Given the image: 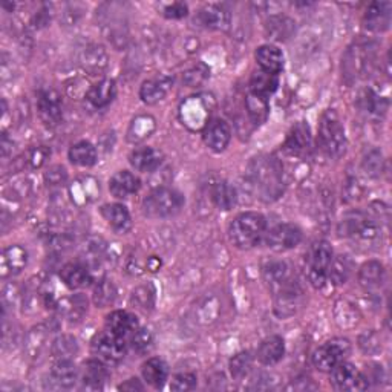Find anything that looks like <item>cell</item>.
<instances>
[{
  "mask_svg": "<svg viewBox=\"0 0 392 392\" xmlns=\"http://www.w3.org/2000/svg\"><path fill=\"white\" fill-rule=\"evenodd\" d=\"M48 331L45 327H37L26 337V349L31 356H38L40 351L45 348Z\"/></svg>",
  "mask_w": 392,
  "mask_h": 392,
  "instance_id": "cell-49",
  "label": "cell"
},
{
  "mask_svg": "<svg viewBox=\"0 0 392 392\" xmlns=\"http://www.w3.org/2000/svg\"><path fill=\"white\" fill-rule=\"evenodd\" d=\"M300 304H302V290L297 284L291 282V279L287 284L276 288L275 311L279 317L293 316Z\"/></svg>",
  "mask_w": 392,
  "mask_h": 392,
  "instance_id": "cell-10",
  "label": "cell"
},
{
  "mask_svg": "<svg viewBox=\"0 0 392 392\" xmlns=\"http://www.w3.org/2000/svg\"><path fill=\"white\" fill-rule=\"evenodd\" d=\"M212 199L215 206L221 210L233 208L238 201L236 189L230 183H227V181H218L212 187Z\"/></svg>",
  "mask_w": 392,
  "mask_h": 392,
  "instance_id": "cell-36",
  "label": "cell"
},
{
  "mask_svg": "<svg viewBox=\"0 0 392 392\" xmlns=\"http://www.w3.org/2000/svg\"><path fill=\"white\" fill-rule=\"evenodd\" d=\"M154 129H155L154 118L139 117L135 120L132 127H130L129 138L132 139V142H139V139H144L146 137H149L150 132H154Z\"/></svg>",
  "mask_w": 392,
  "mask_h": 392,
  "instance_id": "cell-48",
  "label": "cell"
},
{
  "mask_svg": "<svg viewBox=\"0 0 392 392\" xmlns=\"http://www.w3.org/2000/svg\"><path fill=\"white\" fill-rule=\"evenodd\" d=\"M117 95V86L114 80H102L88 90V102L95 107H106Z\"/></svg>",
  "mask_w": 392,
  "mask_h": 392,
  "instance_id": "cell-29",
  "label": "cell"
},
{
  "mask_svg": "<svg viewBox=\"0 0 392 392\" xmlns=\"http://www.w3.org/2000/svg\"><path fill=\"white\" fill-rule=\"evenodd\" d=\"M184 206V196L174 189L158 187L143 201L144 213L150 218H169Z\"/></svg>",
  "mask_w": 392,
  "mask_h": 392,
  "instance_id": "cell-6",
  "label": "cell"
},
{
  "mask_svg": "<svg viewBox=\"0 0 392 392\" xmlns=\"http://www.w3.org/2000/svg\"><path fill=\"white\" fill-rule=\"evenodd\" d=\"M102 215L109 226L120 233H125L130 228V215L127 208L122 204H107L102 207Z\"/></svg>",
  "mask_w": 392,
  "mask_h": 392,
  "instance_id": "cell-34",
  "label": "cell"
},
{
  "mask_svg": "<svg viewBox=\"0 0 392 392\" xmlns=\"http://www.w3.org/2000/svg\"><path fill=\"white\" fill-rule=\"evenodd\" d=\"M28 263V253L23 247L11 245L5 248L2 255V276L18 275Z\"/></svg>",
  "mask_w": 392,
  "mask_h": 392,
  "instance_id": "cell-27",
  "label": "cell"
},
{
  "mask_svg": "<svg viewBox=\"0 0 392 392\" xmlns=\"http://www.w3.org/2000/svg\"><path fill=\"white\" fill-rule=\"evenodd\" d=\"M107 53L105 46L102 45H89L85 48V51L82 53V57H80V63H82V68L90 75H97L102 74L105 69L107 68Z\"/></svg>",
  "mask_w": 392,
  "mask_h": 392,
  "instance_id": "cell-20",
  "label": "cell"
},
{
  "mask_svg": "<svg viewBox=\"0 0 392 392\" xmlns=\"http://www.w3.org/2000/svg\"><path fill=\"white\" fill-rule=\"evenodd\" d=\"M159 267H161V260L157 259L155 256L147 259V268H149L150 271H157V270H159Z\"/></svg>",
  "mask_w": 392,
  "mask_h": 392,
  "instance_id": "cell-60",
  "label": "cell"
},
{
  "mask_svg": "<svg viewBox=\"0 0 392 392\" xmlns=\"http://www.w3.org/2000/svg\"><path fill=\"white\" fill-rule=\"evenodd\" d=\"M208 68L204 65V63H199L194 68H190L189 71L184 73V83L190 88H195V86H199L201 83H204L206 80L208 78Z\"/></svg>",
  "mask_w": 392,
  "mask_h": 392,
  "instance_id": "cell-52",
  "label": "cell"
},
{
  "mask_svg": "<svg viewBox=\"0 0 392 392\" xmlns=\"http://www.w3.org/2000/svg\"><path fill=\"white\" fill-rule=\"evenodd\" d=\"M359 346L365 354L374 356L381 351V340L376 331H368V333L361 334L359 339Z\"/></svg>",
  "mask_w": 392,
  "mask_h": 392,
  "instance_id": "cell-50",
  "label": "cell"
},
{
  "mask_svg": "<svg viewBox=\"0 0 392 392\" xmlns=\"http://www.w3.org/2000/svg\"><path fill=\"white\" fill-rule=\"evenodd\" d=\"M360 102H361V109L366 110V112L373 117L383 115L388 109L386 100L381 98L378 94H376L374 90L371 89L365 90L364 95L360 97Z\"/></svg>",
  "mask_w": 392,
  "mask_h": 392,
  "instance_id": "cell-44",
  "label": "cell"
},
{
  "mask_svg": "<svg viewBox=\"0 0 392 392\" xmlns=\"http://www.w3.org/2000/svg\"><path fill=\"white\" fill-rule=\"evenodd\" d=\"M92 353L105 364H118L126 356V341L123 337L106 331L94 337Z\"/></svg>",
  "mask_w": 392,
  "mask_h": 392,
  "instance_id": "cell-9",
  "label": "cell"
},
{
  "mask_svg": "<svg viewBox=\"0 0 392 392\" xmlns=\"http://www.w3.org/2000/svg\"><path fill=\"white\" fill-rule=\"evenodd\" d=\"M288 389H295V391H309V389H317V386L313 383L311 378H297L291 381V385Z\"/></svg>",
  "mask_w": 392,
  "mask_h": 392,
  "instance_id": "cell-58",
  "label": "cell"
},
{
  "mask_svg": "<svg viewBox=\"0 0 392 392\" xmlns=\"http://www.w3.org/2000/svg\"><path fill=\"white\" fill-rule=\"evenodd\" d=\"M60 277H62L63 284L71 288V290H77L85 287L89 280H90V271L88 267L77 264V263H71L66 264L62 271H60Z\"/></svg>",
  "mask_w": 392,
  "mask_h": 392,
  "instance_id": "cell-33",
  "label": "cell"
},
{
  "mask_svg": "<svg viewBox=\"0 0 392 392\" xmlns=\"http://www.w3.org/2000/svg\"><path fill=\"white\" fill-rule=\"evenodd\" d=\"M349 354L351 344L346 339H333L314 351L313 365L322 373H331Z\"/></svg>",
  "mask_w": 392,
  "mask_h": 392,
  "instance_id": "cell-8",
  "label": "cell"
},
{
  "mask_svg": "<svg viewBox=\"0 0 392 392\" xmlns=\"http://www.w3.org/2000/svg\"><path fill=\"white\" fill-rule=\"evenodd\" d=\"M311 146V132L307 123L300 122L293 129L290 130V134L284 143V150L290 155L300 157L308 152Z\"/></svg>",
  "mask_w": 392,
  "mask_h": 392,
  "instance_id": "cell-16",
  "label": "cell"
},
{
  "mask_svg": "<svg viewBox=\"0 0 392 392\" xmlns=\"http://www.w3.org/2000/svg\"><path fill=\"white\" fill-rule=\"evenodd\" d=\"M117 299V288L109 280H100L94 290V304L98 308H106L112 305Z\"/></svg>",
  "mask_w": 392,
  "mask_h": 392,
  "instance_id": "cell-45",
  "label": "cell"
},
{
  "mask_svg": "<svg viewBox=\"0 0 392 392\" xmlns=\"http://www.w3.org/2000/svg\"><path fill=\"white\" fill-rule=\"evenodd\" d=\"M45 179L49 186H63L68 179L66 169L62 166H53L46 172Z\"/></svg>",
  "mask_w": 392,
  "mask_h": 392,
  "instance_id": "cell-56",
  "label": "cell"
},
{
  "mask_svg": "<svg viewBox=\"0 0 392 392\" xmlns=\"http://www.w3.org/2000/svg\"><path fill=\"white\" fill-rule=\"evenodd\" d=\"M319 144L329 158H340L346 150V137L336 110L329 109L320 120Z\"/></svg>",
  "mask_w": 392,
  "mask_h": 392,
  "instance_id": "cell-5",
  "label": "cell"
},
{
  "mask_svg": "<svg viewBox=\"0 0 392 392\" xmlns=\"http://www.w3.org/2000/svg\"><path fill=\"white\" fill-rule=\"evenodd\" d=\"M198 378L192 373H183L174 377L172 383H170V389L172 391H192L196 388Z\"/></svg>",
  "mask_w": 392,
  "mask_h": 392,
  "instance_id": "cell-53",
  "label": "cell"
},
{
  "mask_svg": "<svg viewBox=\"0 0 392 392\" xmlns=\"http://www.w3.org/2000/svg\"><path fill=\"white\" fill-rule=\"evenodd\" d=\"M109 378V371L102 360H88L83 369V386L89 391L103 389L106 380Z\"/></svg>",
  "mask_w": 392,
  "mask_h": 392,
  "instance_id": "cell-26",
  "label": "cell"
},
{
  "mask_svg": "<svg viewBox=\"0 0 392 392\" xmlns=\"http://www.w3.org/2000/svg\"><path fill=\"white\" fill-rule=\"evenodd\" d=\"M69 159L75 166L90 167L97 163V149L88 142H80L69 150Z\"/></svg>",
  "mask_w": 392,
  "mask_h": 392,
  "instance_id": "cell-38",
  "label": "cell"
},
{
  "mask_svg": "<svg viewBox=\"0 0 392 392\" xmlns=\"http://www.w3.org/2000/svg\"><path fill=\"white\" fill-rule=\"evenodd\" d=\"M247 178L258 196L265 203H273L284 194V169L275 157L255 158L248 166Z\"/></svg>",
  "mask_w": 392,
  "mask_h": 392,
  "instance_id": "cell-1",
  "label": "cell"
},
{
  "mask_svg": "<svg viewBox=\"0 0 392 392\" xmlns=\"http://www.w3.org/2000/svg\"><path fill=\"white\" fill-rule=\"evenodd\" d=\"M53 356L57 360H73L78 353V344L77 339L73 336H60L54 340L53 344Z\"/></svg>",
  "mask_w": 392,
  "mask_h": 392,
  "instance_id": "cell-41",
  "label": "cell"
},
{
  "mask_svg": "<svg viewBox=\"0 0 392 392\" xmlns=\"http://www.w3.org/2000/svg\"><path fill=\"white\" fill-rule=\"evenodd\" d=\"M279 86V78L275 74L265 73L260 69L256 71L250 78V92L253 95H258L260 98H267L276 92Z\"/></svg>",
  "mask_w": 392,
  "mask_h": 392,
  "instance_id": "cell-32",
  "label": "cell"
},
{
  "mask_svg": "<svg viewBox=\"0 0 392 392\" xmlns=\"http://www.w3.org/2000/svg\"><path fill=\"white\" fill-rule=\"evenodd\" d=\"M130 344H132V348H134V351H137V353H146V351L152 348L154 337H152V334H150L149 329L138 328L132 334Z\"/></svg>",
  "mask_w": 392,
  "mask_h": 392,
  "instance_id": "cell-51",
  "label": "cell"
},
{
  "mask_svg": "<svg viewBox=\"0 0 392 392\" xmlns=\"http://www.w3.org/2000/svg\"><path fill=\"white\" fill-rule=\"evenodd\" d=\"M337 232L340 236L354 240L356 244L365 245L366 248L377 245L381 236L377 219L365 212H360V210H353L341 218Z\"/></svg>",
  "mask_w": 392,
  "mask_h": 392,
  "instance_id": "cell-3",
  "label": "cell"
},
{
  "mask_svg": "<svg viewBox=\"0 0 392 392\" xmlns=\"http://www.w3.org/2000/svg\"><path fill=\"white\" fill-rule=\"evenodd\" d=\"M174 80L166 75L150 78L143 83L142 89H139V97L147 105H157L161 100H164L169 94V90L172 89Z\"/></svg>",
  "mask_w": 392,
  "mask_h": 392,
  "instance_id": "cell-17",
  "label": "cell"
},
{
  "mask_svg": "<svg viewBox=\"0 0 392 392\" xmlns=\"http://www.w3.org/2000/svg\"><path fill=\"white\" fill-rule=\"evenodd\" d=\"M285 354V344L279 336H271L260 344L258 349V359L264 365H275L282 360Z\"/></svg>",
  "mask_w": 392,
  "mask_h": 392,
  "instance_id": "cell-31",
  "label": "cell"
},
{
  "mask_svg": "<svg viewBox=\"0 0 392 392\" xmlns=\"http://www.w3.org/2000/svg\"><path fill=\"white\" fill-rule=\"evenodd\" d=\"M245 109L247 114L251 120V123H255L256 126L265 123V120L270 112V106H268V100L267 98H260L258 95L248 94L245 98Z\"/></svg>",
  "mask_w": 392,
  "mask_h": 392,
  "instance_id": "cell-39",
  "label": "cell"
},
{
  "mask_svg": "<svg viewBox=\"0 0 392 392\" xmlns=\"http://www.w3.org/2000/svg\"><path fill=\"white\" fill-rule=\"evenodd\" d=\"M251 368H253V357H251L248 351H243V353L236 354L230 360V373H232L235 378L247 377Z\"/></svg>",
  "mask_w": 392,
  "mask_h": 392,
  "instance_id": "cell-47",
  "label": "cell"
},
{
  "mask_svg": "<svg viewBox=\"0 0 392 392\" xmlns=\"http://www.w3.org/2000/svg\"><path fill=\"white\" fill-rule=\"evenodd\" d=\"M386 279L385 267L377 260H368L366 264L361 265L359 270V284L364 287L366 291L378 290L383 285Z\"/></svg>",
  "mask_w": 392,
  "mask_h": 392,
  "instance_id": "cell-22",
  "label": "cell"
},
{
  "mask_svg": "<svg viewBox=\"0 0 392 392\" xmlns=\"http://www.w3.org/2000/svg\"><path fill=\"white\" fill-rule=\"evenodd\" d=\"M267 228L265 218L256 212H247L235 218L230 226L228 235L233 245L240 250H248L255 247L260 238L264 236Z\"/></svg>",
  "mask_w": 392,
  "mask_h": 392,
  "instance_id": "cell-4",
  "label": "cell"
},
{
  "mask_svg": "<svg viewBox=\"0 0 392 392\" xmlns=\"http://www.w3.org/2000/svg\"><path fill=\"white\" fill-rule=\"evenodd\" d=\"M143 385L139 383V380L138 378H130L127 380L126 383L123 385H120L118 389H122V391H130V392H134V391H143Z\"/></svg>",
  "mask_w": 392,
  "mask_h": 392,
  "instance_id": "cell-59",
  "label": "cell"
},
{
  "mask_svg": "<svg viewBox=\"0 0 392 392\" xmlns=\"http://www.w3.org/2000/svg\"><path fill=\"white\" fill-rule=\"evenodd\" d=\"M138 320L134 314L127 313V311H114L106 317V329L120 337L132 336L138 329Z\"/></svg>",
  "mask_w": 392,
  "mask_h": 392,
  "instance_id": "cell-18",
  "label": "cell"
},
{
  "mask_svg": "<svg viewBox=\"0 0 392 392\" xmlns=\"http://www.w3.org/2000/svg\"><path fill=\"white\" fill-rule=\"evenodd\" d=\"M143 377L150 386H163L169 377V368L166 361L161 359H149L143 365Z\"/></svg>",
  "mask_w": 392,
  "mask_h": 392,
  "instance_id": "cell-35",
  "label": "cell"
},
{
  "mask_svg": "<svg viewBox=\"0 0 392 392\" xmlns=\"http://www.w3.org/2000/svg\"><path fill=\"white\" fill-rule=\"evenodd\" d=\"M58 305L60 311H62L69 320H80L88 311V300L80 295L65 299L63 302H60Z\"/></svg>",
  "mask_w": 392,
  "mask_h": 392,
  "instance_id": "cell-42",
  "label": "cell"
},
{
  "mask_svg": "<svg viewBox=\"0 0 392 392\" xmlns=\"http://www.w3.org/2000/svg\"><path fill=\"white\" fill-rule=\"evenodd\" d=\"M377 60V45L374 42L360 40L351 45L344 55L341 71L348 85H353L360 78H366L373 74Z\"/></svg>",
  "mask_w": 392,
  "mask_h": 392,
  "instance_id": "cell-2",
  "label": "cell"
},
{
  "mask_svg": "<svg viewBox=\"0 0 392 392\" xmlns=\"http://www.w3.org/2000/svg\"><path fill=\"white\" fill-rule=\"evenodd\" d=\"M51 155V150H48L46 147H34L31 150H28L25 164H29L31 167H40L42 166L46 158Z\"/></svg>",
  "mask_w": 392,
  "mask_h": 392,
  "instance_id": "cell-54",
  "label": "cell"
},
{
  "mask_svg": "<svg viewBox=\"0 0 392 392\" xmlns=\"http://www.w3.org/2000/svg\"><path fill=\"white\" fill-rule=\"evenodd\" d=\"M392 16V4L391 2H374L371 4L365 14V26L369 31L383 33L389 29Z\"/></svg>",
  "mask_w": 392,
  "mask_h": 392,
  "instance_id": "cell-15",
  "label": "cell"
},
{
  "mask_svg": "<svg viewBox=\"0 0 392 392\" xmlns=\"http://www.w3.org/2000/svg\"><path fill=\"white\" fill-rule=\"evenodd\" d=\"M132 305L142 311H150L155 305V288L147 284L138 287L132 293Z\"/></svg>",
  "mask_w": 392,
  "mask_h": 392,
  "instance_id": "cell-46",
  "label": "cell"
},
{
  "mask_svg": "<svg viewBox=\"0 0 392 392\" xmlns=\"http://www.w3.org/2000/svg\"><path fill=\"white\" fill-rule=\"evenodd\" d=\"M354 264L353 259L346 255H340L337 258H333V263H331L329 271H328V279L333 280L336 285L345 284L346 280L353 275Z\"/></svg>",
  "mask_w": 392,
  "mask_h": 392,
  "instance_id": "cell-37",
  "label": "cell"
},
{
  "mask_svg": "<svg viewBox=\"0 0 392 392\" xmlns=\"http://www.w3.org/2000/svg\"><path fill=\"white\" fill-rule=\"evenodd\" d=\"M189 14V6L186 4H172L166 6L164 16L167 18H183Z\"/></svg>",
  "mask_w": 392,
  "mask_h": 392,
  "instance_id": "cell-57",
  "label": "cell"
},
{
  "mask_svg": "<svg viewBox=\"0 0 392 392\" xmlns=\"http://www.w3.org/2000/svg\"><path fill=\"white\" fill-rule=\"evenodd\" d=\"M333 385L339 391H365L368 389V381L365 376L351 364H345L341 361L333 371Z\"/></svg>",
  "mask_w": 392,
  "mask_h": 392,
  "instance_id": "cell-12",
  "label": "cell"
},
{
  "mask_svg": "<svg viewBox=\"0 0 392 392\" xmlns=\"http://www.w3.org/2000/svg\"><path fill=\"white\" fill-rule=\"evenodd\" d=\"M256 60L260 69L265 73L277 75L284 69V55L280 49L273 45L259 46L256 51Z\"/></svg>",
  "mask_w": 392,
  "mask_h": 392,
  "instance_id": "cell-25",
  "label": "cell"
},
{
  "mask_svg": "<svg viewBox=\"0 0 392 392\" xmlns=\"http://www.w3.org/2000/svg\"><path fill=\"white\" fill-rule=\"evenodd\" d=\"M139 179L134 175L127 172V170H123V172L115 174L109 181V190L115 198L118 199H125L132 196L139 190Z\"/></svg>",
  "mask_w": 392,
  "mask_h": 392,
  "instance_id": "cell-21",
  "label": "cell"
},
{
  "mask_svg": "<svg viewBox=\"0 0 392 392\" xmlns=\"http://www.w3.org/2000/svg\"><path fill=\"white\" fill-rule=\"evenodd\" d=\"M100 194L98 183L90 176H82L75 179L74 183L69 186V195L77 206H85L94 203Z\"/></svg>",
  "mask_w": 392,
  "mask_h": 392,
  "instance_id": "cell-19",
  "label": "cell"
},
{
  "mask_svg": "<svg viewBox=\"0 0 392 392\" xmlns=\"http://www.w3.org/2000/svg\"><path fill=\"white\" fill-rule=\"evenodd\" d=\"M51 380L57 388H73L78 380V371L73 360H57L51 369Z\"/></svg>",
  "mask_w": 392,
  "mask_h": 392,
  "instance_id": "cell-28",
  "label": "cell"
},
{
  "mask_svg": "<svg viewBox=\"0 0 392 392\" xmlns=\"http://www.w3.org/2000/svg\"><path fill=\"white\" fill-rule=\"evenodd\" d=\"M204 142L206 144L215 150V152H223L232 139V129L228 123L221 118L210 120L204 127Z\"/></svg>",
  "mask_w": 392,
  "mask_h": 392,
  "instance_id": "cell-14",
  "label": "cell"
},
{
  "mask_svg": "<svg viewBox=\"0 0 392 392\" xmlns=\"http://www.w3.org/2000/svg\"><path fill=\"white\" fill-rule=\"evenodd\" d=\"M302 230L295 224H279L267 235V245L275 251H287L302 243Z\"/></svg>",
  "mask_w": 392,
  "mask_h": 392,
  "instance_id": "cell-11",
  "label": "cell"
},
{
  "mask_svg": "<svg viewBox=\"0 0 392 392\" xmlns=\"http://www.w3.org/2000/svg\"><path fill=\"white\" fill-rule=\"evenodd\" d=\"M264 276L271 287L277 288L290 280V268L284 260H271L264 265Z\"/></svg>",
  "mask_w": 392,
  "mask_h": 392,
  "instance_id": "cell-40",
  "label": "cell"
},
{
  "mask_svg": "<svg viewBox=\"0 0 392 392\" xmlns=\"http://www.w3.org/2000/svg\"><path fill=\"white\" fill-rule=\"evenodd\" d=\"M364 195V187L359 183L357 178H349L345 184L344 190V199L345 203H354V201L360 199Z\"/></svg>",
  "mask_w": 392,
  "mask_h": 392,
  "instance_id": "cell-55",
  "label": "cell"
},
{
  "mask_svg": "<svg viewBox=\"0 0 392 392\" xmlns=\"http://www.w3.org/2000/svg\"><path fill=\"white\" fill-rule=\"evenodd\" d=\"M129 161L139 172H154L161 164V154L152 147H138L130 154Z\"/></svg>",
  "mask_w": 392,
  "mask_h": 392,
  "instance_id": "cell-30",
  "label": "cell"
},
{
  "mask_svg": "<svg viewBox=\"0 0 392 392\" xmlns=\"http://www.w3.org/2000/svg\"><path fill=\"white\" fill-rule=\"evenodd\" d=\"M383 155L376 147L369 149L364 155V159H361V169H364V172L369 178H378L383 172Z\"/></svg>",
  "mask_w": 392,
  "mask_h": 392,
  "instance_id": "cell-43",
  "label": "cell"
},
{
  "mask_svg": "<svg viewBox=\"0 0 392 392\" xmlns=\"http://www.w3.org/2000/svg\"><path fill=\"white\" fill-rule=\"evenodd\" d=\"M307 273L311 285L322 288L328 279V271L333 263V248L327 240H319L311 245L307 255Z\"/></svg>",
  "mask_w": 392,
  "mask_h": 392,
  "instance_id": "cell-7",
  "label": "cell"
},
{
  "mask_svg": "<svg viewBox=\"0 0 392 392\" xmlns=\"http://www.w3.org/2000/svg\"><path fill=\"white\" fill-rule=\"evenodd\" d=\"M296 31V22L288 16H271L265 23V34L276 42H285Z\"/></svg>",
  "mask_w": 392,
  "mask_h": 392,
  "instance_id": "cell-23",
  "label": "cell"
},
{
  "mask_svg": "<svg viewBox=\"0 0 392 392\" xmlns=\"http://www.w3.org/2000/svg\"><path fill=\"white\" fill-rule=\"evenodd\" d=\"M199 23L208 29H221L224 31L230 26L228 9L221 5H207L198 14Z\"/></svg>",
  "mask_w": 392,
  "mask_h": 392,
  "instance_id": "cell-24",
  "label": "cell"
},
{
  "mask_svg": "<svg viewBox=\"0 0 392 392\" xmlns=\"http://www.w3.org/2000/svg\"><path fill=\"white\" fill-rule=\"evenodd\" d=\"M37 109L42 122L49 127L57 126L60 123V120H62V114H63L62 98H60L58 92H55L53 89L43 90V92L38 95Z\"/></svg>",
  "mask_w": 392,
  "mask_h": 392,
  "instance_id": "cell-13",
  "label": "cell"
}]
</instances>
